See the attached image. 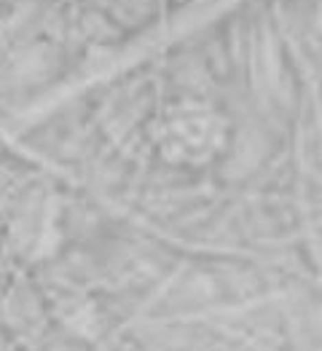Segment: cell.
Wrapping results in <instances>:
<instances>
[{
    "instance_id": "obj_1",
    "label": "cell",
    "mask_w": 322,
    "mask_h": 351,
    "mask_svg": "<svg viewBox=\"0 0 322 351\" xmlns=\"http://www.w3.org/2000/svg\"><path fill=\"white\" fill-rule=\"evenodd\" d=\"M220 145V123L207 110H183L167 123V153L172 158H207Z\"/></svg>"
}]
</instances>
